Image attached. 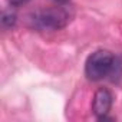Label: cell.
Returning a JSON list of instances; mask_svg holds the SVG:
<instances>
[{
	"instance_id": "4",
	"label": "cell",
	"mask_w": 122,
	"mask_h": 122,
	"mask_svg": "<svg viewBox=\"0 0 122 122\" xmlns=\"http://www.w3.org/2000/svg\"><path fill=\"white\" fill-rule=\"evenodd\" d=\"M16 23V15L12 12H5L2 15V25L5 27H13Z\"/></svg>"
},
{
	"instance_id": "6",
	"label": "cell",
	"mask_w": 122,
	"mask_h": 122,
	"mask_svg": "<svg viewBox=\"0 0 122 122\" xmlns=\"http://www.w3.org/2000/svg\"><path fill=\"white\" fill-rule=\"evenodd\" d=\"M55 3H57L59 6H66V5H69V2L71 0H53Z\"/></svg>"
},
{
	"instance_id": "1",
	"label": "cell",
	"mask_w": 122,
	"mask_h": 122,
	"mask_svg": "<svg viewBox=\"0 0 122 122\" xmlns=\"http://www.w3.org/2000/svg\"><path fill=\"white\" fill-rule=\"evenodd\" d=\"M122 62L115 57L109 50H96L93 52L85 63V75L89 81H102L108 76L118 75L116 69Z\"/></svg>"
},
{
	"instance_id": "5",
	"label": "cell",
	"mask_w": 122,
	"mask_h": 122,
	"mask_svg": "<svg viewBox=\"0 0 122 122\" xmlns=\"http://www.w3.org/2000/svg\"><path fill=\"white\" fill-rule=\"evenodd\" d=\"M7 2H9L10 6H13V7H19V6H23V5L29 3L30 0H7Z\"/></svg>"
},
{
	"instance_id": "3",
	"label": "cell",
	"mask_w": 122,
	"mask_h": 122,
	"mask_svg": "<svg viewBox=\"0 0 122 122\" xmlns=\"http://www.w3.org/2000/svg\"><path fill=\"white\" fill-rule=\"evenodd\" d=\"M112 102H113V95L111 93V91H108L106 88H101L95 92L93 96V102H92V111L93 115L101 119L103 116L108 115V112L112 108Z\"/></svg>"
},
{
	"instance_id": "2",
	"label": "cell",
	"mask_w": 122,
	"mask_h": 122,
	"mask_svg": "<svg viewBox=\"0 0 122 122\" xmlns=\"http://www.w3.org/2000/svg\"><path fill=\"white\" fill-rule=\"evenodd\" d=\"M71 20L69 13L63 7L46 9L33 13L29 19L30 26L37 30H59L65 27Z\"/></svg>"
}]
</instances>
